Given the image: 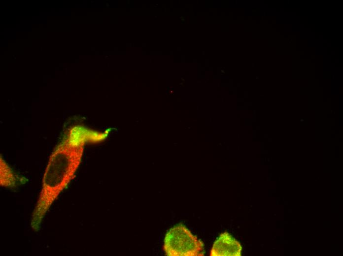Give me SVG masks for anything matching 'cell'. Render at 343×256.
Wrapping results in <instances>:
<instances>
[{"label": "cell", "instance_id": "6da1fadb", "mask_svg": "<svg viewBox=\"0 0 343 256\" xmlns=\"http://www.w3.org/2000/svg\"><path fill=\"white\" fill-rule=\"evenodd\" d=\"M81 127L69 129L51 154L43 174L41 189L31 215L30 225L38 231L41 223L60 193L74 178L81 160L84 144L96 136Z\"/></svg>", "mask_w": 343, "mask_h": 256}, {"label": "cell", "instance_id": "7a4b0ae2", "mask_svg": "<svg viewBox=\"0 0 343 256\" xmlns=\"http://www.w3.org/2000/svg\"><path fill=\"white\" fill-rule=\"evenodd\" d=\"M169 256H203L204 245L184 225L178 224L167 233L164 244Z\"/></svg>", "mask_w": 343, "mask_h": 256}, {"label": "cell", "instance_id": "3957f363", "mask_svg": "<svg viewBox=\"0 0 343 256\" xmlns=\"http://www.w3.org/2000/svg\"><path fill=\"white\" fill-rule=\"evenodd\" d=\"M241 246L228 232L221 234L214 242L211 248V256H240Z\"/></svg>", "mask_w": 343, "mask_h": 256}, {"label": "cell", "instance_id": "277c9868", "mask_svg": "<svg viewBox=\"0 0 343 256\" xmlns=\"http://www.w3.org/2000/svg\"><path fill=\"white\" fill-rule=\"evenodd\" d=\"M16 178L9 165L0 158V185L2 187L13 188L15 186Z\"/></svg>", "mask_w": 343, "mask_h": 256}]
</instances>
